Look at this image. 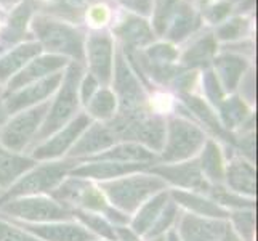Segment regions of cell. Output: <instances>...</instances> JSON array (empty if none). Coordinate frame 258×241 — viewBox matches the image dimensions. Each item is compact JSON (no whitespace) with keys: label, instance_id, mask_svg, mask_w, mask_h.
<instances>
[{"label":"cell","instance_id":"603a6c76","mask_svg":"<svg viewBox=\"0 0 258 241\" xmlns=\"http://www.w3.org/2000/svg\"><path fill=\"white\" fill-rule=\"evenodd\" d=\"M168 200H170V188L159 191L154 196H151L149 200H146L135 212L132 214L128 225L143 238L148 233V230L154 225L156 219L159 217V214H161V211L164 209Z\"/></svg>","mask_w":258,"mask_h":241},{"label":"cell","instance_id":"83f0119b","mask_svg":"<svg viewBox=\"0 0 258 241\" xmlns=\"http://www.w3.org/2000/svg\"><path fill=\"white\" fill-rule=\"evenodd\" d=\"M207 196L215 201L218 206L226 211H237V209H253L255 208V198H247L239 193L231 191L229 188L221 185H210Z\"/></svg>","mask_w":258,"mask_h":241},{"label":"cell","instance_id":"277c9868","mask_svg":"<svg viewBox=\"0 0 258 241\" xmlns=\"http://www.w3.org/2000/svg\"><path fill=\"white\" fill-rule=\"evenodd\" d=\"M0 217L26 222V224L74 220L73 209L66 208L48 195L23 196L0 204Z\"/></svg>","mask_w":258,"mask_h":241},{"label":"cell","instance_id":"7402d4cb","mask_svg":"<svg viewBox=\"0 0 258 241\" xmlns=\"http://www.w3.org/2000/svg\"><path fill=\"white\" fill-rule=\"evenodd\" d=\"M37 161L24 153H15L0 145V191L13 185L24 172L32 169Z\"/></svg>","mask_w":258,"mask_h":241},{"label":"cell","instance_id":"ffe728a7","mask_svg":"<svg viewBox=\"0 0 258 241\" xmlns=\"http://www.w3.org/2000/svg\"><path fill=\"white\" fill-rule=\"evenodd\" d=\"M88 63L92 76L103 85H108L112 77V40L106 34H96L88 39Z\"/></svg>","mask_w":258,"mask_h":241},{"label":"cell","instance_id":"484cf974","mask_svg":"<svg viewBox=\"0 0 258 241\" xmlns=\"http://www.w3.org/2000/svg\"><path fill=\"white\" fill-rule=\"evenodd\" d=\"M245 60L236 55H229L225 53L218 58H215V68H217V74L223 84V88L228 92H233L234 88L239 85V80H241L244 71H245Z\"/></svg>","mask_w":258,"mask_h":241},{"label":"cell","instance_id":"6da1fadb","mask_svg":"<svg viewBox=\"0 0 258 241\" xmlns=\"http://www.w3.org/2000/svg\"><path fill=\"white\" fill-rule=\"evenodd\" d=\"M100 190L112 208L132 216L141 204L159 191L168 190V185L161 177L151 174L148 169L141 172L122 175L114 180L101 182Z\"/></svg>","mask_w":258,"mask_h":241},{"label":"cell","instance_id":"74e56055","mask_svg":"<svg viewBox=\"0 0 258 241\" xmlns=\"http://www.w3.org/2000/svg\"><path fill=\"white\" fill-rule=\"evenodd\" d=\"M0 241H42L13 222L0 217Z\"/></svg>","mask_w":258,"mask_h":241},{"label":"cell","instance_id":"bcb514c9","mask_svg":"<svg viewBox=\"0 0 258 241\" xmlns=\"http://www.w3.org/2000/svg\"><path fill=\"white\" fill-rule=\"evenodd\" d=\"M7 119H8V113L5 110V98H4L2 90H0V127L4 126Z\"/></svg>","mask_w":258,"mask_h":241},{"label":"cell","instance_id":"f1b7e54d","mask_svg":"<svg viewBox=\"0 0 258 241\" xmlns=\"http://www.w3.org/2000/svg\"><path fill=\"white\" fill-rule=\"evenodd\" d=\"M120 37L130 45H146L153 40V32H151L149 26L145 20H140L137 16H128L117 29H115Z\"/></svg>","mask_w":258,"mask_h":241},{"label":"cell","instance_id":"9c48e42d","mask_svg":"<svg viewBox=\"0 0 258 241\" xmlns=\"http://www.w3.org/2000/svg\"><path fill=\"white\" fill-rule=\"evenodd\" d=\"M115 93H117V103H119V116L123 118H138L148 111V102L145 90L141 88L138 79L132 73L127 61L123 57L117 55L115 60Z\"/></svg>","mask_w":258,"mask_h":241},{"label":"cell","instance_id":"9a60e30c","mask_svg":"<svg viewBox=\"0 0 258 241\" xmlns=\"http://www.w3.org/2000/svg\"><path fill=\"white\" fill-rule=\"evenodd\" d=\"M117 137L109 129L108 124L103 122H92L88 126L77 141L68 151L66 158L74 161H82L87 158H92L95 155H100L112 145L117 143Z\"/></svg>","mask_w":258,"mask_h":241},{"label":"cell","instance_id":"d590c367","mask_svg":"<svg viewBox=\"0 0 258 241\" xmlns=\"http://www.w3.org/2000/svg\"><path fill=\"white\" fill-rule=\"evenodd\" d=\"M29 15H31V5H29V2H26L13 13L10 24H8L7 29L2 32V37L7 42L21 40L26 35L24 29H26V23H28V20H29Z\"/></svg>","mask_w":258,"mask_h":241},{"label":"cell","instance_id":"ac0fdd59","mask_svg":"<svg viewBox=\"0 0 258 241\" xmlns=\"http://www.w3.org/2000/svg\"><path fill=\"white\" fill-rule=\"evenodd\" d=\"M223 183L231 191L239 193L247 198H255L256 195V169L252 161L244 156L231 159L225 166Z\"/></svg>","mask_w":258,"mask_h":241},{"label":"cell","instance_id":"4fadbf2b","mask_svg":"<svg viewBox=\"0 0 258 241\" xmlns=\"http://www.w3.org/2000/svg\"><path fill=\"white\" fill-rule=\"evenodd\" d=\"M29 231L31 235L37 236L42 241H95L98 239L92 231H88L84 225L76 220L64 222H48V224H26L20 220L7 219Z\"/></svg>","mask_w":258,"mask_h":241},{"label":"cell","instance_id":"8992f818","mask_svg":"<svg viewBox=\"0 0 258 241\" xmlns=\"http://www.w3.org/2000/svg\"><path fill=\"white\" fill-rule=\"evenodd\" d=\"M48 196L69 209H82L101 214L106 219L112 212V206L106 200L100 186L90 180L68 175Z\"/></svg>","mask_w":258,"mask_h":241},{"label":"cell","instance_id":"d6986e66","mask_svg":"<svg viewBox=\"0 0 258 241\" xmlns=\"http://www.w3.org/2000/svg\"><path fill=\"white\" fill-rule=\"evenodd\" d=\"M170 198L178 204V208H183L184 212L194 214V216L218 220H228L229 217V211L218 206L215 201L204 193L173 188L170 190Z\"/></svg>","mask_w":258,"mask_h":241},{"label":"cell","instance_id":"8d00e7d4","mask_svg":"<svg viewBox=\"0 0 258 241\" xmlns=\"http://www.w3.org/2000/svg\"><path fill=\"white\" fill-rule=\"evenodd\" d=\"M176 10H178L176 18H175V23L172 26L170 32H168V37L172 40H181L192 31L194 15L191 8L186 5H181L180 8H176Z\"/></svg>","mask_w":258,"mask_h":241},{"label":"cell","instance_id":"7a4b0ae2","mask_svg":"<svg viewBox=\"0 0 258 241\" xmlns=\"http://www.w3.org/2000/svg\"><path fill=\"white\" fill-rule=\"evenodd\" d=\"M76 166L74 159L64 158L63 161H42L28 172H24L18 180L0 193V204L23 196L50 195L56 186L69 175L71 169Z\"/></svg>","mask_w":258,"mask_h":241},{"label":"cell","instance_id":"681fc988","mask_svg":"<svg viewBox=\"0 0 258 241\" xmlns=\"http://www.w3.org/2000/svg\"><path fill=\"white\" fill-rule=\"evenodd\" d=\"M15 2H18V0H0V4H4V5H13Z\"/></svg>","mask_w":258,"mask_h":241},{"label":"cell","instance_id":"7dc6e473","mask_svg":"<svg viewBox=\"0 0 258 241\" xmlns=\"http://www.w3.org/2000/svg\"><path fill=\"white\" fill-rule=\"evenodd\" d=\"M221 241H242V239L234 233L233 228H231V225H228V228H226V231H225L223 238H221Z\"/></svg>","mask_w":258,"mask_h":241},{"label":"cell","instance_id":"e575fe53","mask_svg":"<svg viewBox=\"0 0 258 241\" xmlns=\"http://www.w3.org/2000/svg\"><path fill=\"white\" fill-rule=\"evenodd\" d=\"M183 98H184L186 105H188L189 108L196 113V116H198V118H199L201 121L206 122L207 126H209L213 132H217L220 137H226V132H225L223 126H221V124L218 122L215 113H212V110L209 108L206 102L201 100V98L191 97V95H183Z\"/></svg>","mask_w":258,"mask_h":241},{"label":"cell","instance_id":"ab89813d","mask_svg":"<svg viewBox=\"0 0 258 241\" xmlns=\"http://www.w3.org/2000/svg\"><path fill=\"white\" fill-rule=\"evenodd\" d=\"M178 57L176 50L172 45H156L148 50V58L156 65H168Z\"/></svg>","mask_w":258,"mask_h":241},{"label":"cell","instance_id":"e0dca14e","mask_svg":"<svg viewBox=\"0 0 258 241\" xmlns=\"http://www.w3.org/2000/svg\"><path fill=\"white\" fill-rule=\"evenodd\" d=\"M64 65H66V58L61 55H47V57L35 58L34 61H29L20 73L10 79L7 95L20 90V88L35 82V80H40L50 74L58 73Z\"/></svg>","mask_w":258,"mask_h":241},{"label":"cell","instance_id":"d4e9b609","mask_svg":"<svg viewBox=\"0 0 258 241\" xmlns=\"http://www.w3.org/2000/svg\"><path fill=\"white\" fill-rule=\"evenodd\" d=\"M42 50V45L37 42L24 43V45L16 47L4 58H0V82H5L10 77H13L18 71H21L29 61L37 57Z\"/></svg>","mask_w":258,"mask_h":241},{"label":"cell","instance_id":"7bdbcfd3","mask_svg":"<svg viewBox=\"0 0 258 241\" xmlns=\"http://www.w3.org/2000/svg\"><path fill=\"white\" fill-rule=\"evenodd\" d=\"M115 241H143L130 225H114Z\"/></svg>","mask_w":258,"mask_h":241},{"label":"cell","instance_id":"60d3db41","mask_svg":"<svg viewBox=\"0 0 258 241\" xmlns=\"http://www.w3.org/2000/svg\"><path fill=\"white\" fill-rule=\"evenodd\" d=\"M245 28H247V23L244 20H233L218 29V37L220 39H236L245 31Z\"/></svg>","mask_w":258,"mask_h":241},{"label":"cell","instance_id":"f907efd6","mask_svg":"<svg viewBox=\"0 0 258 241\" xmlns=\"http://www.w3.org/2000/svg\"><path fill=\"white\" fill-rule=\"evenodd\" d=\"M148 241H165V235L157 236V238H153V239H148Z\"/></svg>","mask_w":258,"mask_h":241},{"label":"cell","instance_id":"c3c4849f","mask_svg":"<svg viewBox=\"0 0 258 241\" xmlns=\"http://www.w3.org/2000/svg\"><path fill=\"white\" fill-rule=\"evenodd\" d=\"M165 241H181L176 228H170V230L167 231V233H165Z\"/></svg>","mask_w":258,"mask_h":241},{"label":"cell","instance_id":"816d5d0a","mask_svg":"<svg viewBox=\"0 0 258 241\" xmlns=\"http://www.w3.org/2000/svg\"><path fill=\"white\" fill-rule=\"evenodd\" d=\"M95 241H109V239H101V238H98V239H95Z\"/></svg>","mask_w":258,"mask_h":241},{"label":"cell","instance_id":"ba28073f","mask_svg":"<svg viewBox=\"0 0 258 241\" xmlns=\"http://www.w3.org/2000/svg\"><path fill=\"white\" fill-rule=\"evenodd\" d=\"M34 31L40 39V45L50 52L64 53L74 57L79 63L84 60V37L82 34L68 24L50 21L48 18H35Z\"/></svg>","mask_w":258,"mask_h":241},{"label":"cell","instance_id":"44dd1931","mask_svg":"<svg viewBox=\"0 0 258 241\" xmlns=\"http://www.w3.org/2000/svg\"><path fill=\"white\" fill-rule=\"evenodd\" d=\"M82 161H114V163H145L154 166L159 163V158L154 151L146 147L135 143V141H117L115 145L108 148L100 155L87 158ZM77 161V163H82Z\"/></svg>","mask_w":258,"mask_h":241},{"label":"cell","instance_id":"4dcf8cb0","mask_svg":"<svg viewBox=\"0 0 258 241\" xmlns=\"http://www.w3.org/2000/svg\"><path fill=\"white\" fill-rule=\"evenodd\" d=\"M218 106H220L221 126H223V129H234L237 126H242V122L247 118L248 108L241 98L231 97L228 100L221 102Z\"/></svg>","mask_w":258,"mask_h":241},{"label":"cell","instance_id":"f546056e","mask_svg":"<svg viewBox=\"0 0 258 241\" xmlns=\"http://www.w3.org/2000/svg\"><path fill=\"white\" fill-rule=\"evenodd\" d=\"M115 108H117V98H115V95L111 90H108V88H101V90H96V93L88 100L87 114L90 118L108 122L114 118Z\"/></svg>","mask_w":258,"mask_h":241},{"label":"cell","instance_id":"30bf717a","mask_svg":"<svg viewBox=\"0 0 258 241\" xmlns=\"http://www.w3.org/2000/svg\"><path fill=\"white\" fill-rule=\"evenodd\" d=\"M92 124V118L87 113L77 114L74 119H71L64 127L56 130L47 140L40 141L31 148V158L39 161H56L64 158L68 151L73 148L77 138L82 135L84 130Z\"/></svg>","mask_w":258,"mask_h":241},{"label":"cell","instance_id":"1f68e13d","mask_svg":"<svg viewBox=\"0 0 258 241\" xmlns=\"http://www.w3.org/2000/svg\"><path fill=\"white\" fill-rule=\"evenodd\" d=\"M228 224L242 241H255V211L253 209L229 211Z\"/></svg>","mask_w":258,"mask_h":241},{"label":"cell","instance_id":"8fae6325","mask_svg":"<svg viewBox=\"0 0 258 241\" xmlns=\"http://www.w3.org/2000/svg\"><path fill=\"white\" fill-rule=\"evenodd\" d=\"M148 171L151 174L161 177L168 186H175L178 190L207 193L210 188V183L206 180V177L201 172L198 158L181 161V163H170V164L157 163L148 167Z\"/></svg>","mask_w":258,"mask_h":241},{"label":"cell","instance_id":"ee69618b","mask_svg":"<svg viewBox=\"0 0 258 241\" xmlns=\"http://www.w3.org/2000/svg\"><path fill=\"white\" fill-rule=\"evenodd\" d=\"M229 10H231V7H229V4H218V5H215L212 8V10L207 13V18L212 21V23H218V21H221L223 18L229 13Z\"/></svg>","mask_w":258,"mask_h":241},{"label":"cell","instance_id":"f5cc1de1","mask_svg":"<svg viewBox=\"0 0 258 241\" xmlns=\"http://www.w3.org/2000/svg\"><path fill=\"white\" fill-rule=\"evenodd\" d=\"M201 2H202V4H206V2H207V0H201Z\"/></svg>","mask_w":258,"mask_h":241},{"label":"cell","instance_id":"836d02e7","mask_svg":"<svg viewBox=\"0 0 258 241\" xmlns=\"http://www.w3.org/2000/svg\"><path fill=\"white\" fill-rule=\"evenodd\" d=\"M215 50H217L215 39H213V35H207V37L196 42L194 47H191L184 53L183 63L186 66H204L209 63V60L213 57Z\"/></svg>","mask_w":258,"mask_h":241},{"label":"cell","instance_id":"b9f144b4","mask_svg":"<svg viewBox=\"0 0 258 241\" xmlns=\"http://www.w3.org/2000/svg\"><path fill=\"white\" fill-rule=\"evenodd\" d=\"M98 85H100V82H98L96 77L92 76V74H88L84 79L82 85L79 87V90H81V100H82V103H85V105L88 103V100H90V98L96 93Z\"/></svg>","mask_w":258,"mask_h":241},{"label":"cell","instance_id":"5bb4252c","mask_svg":"<svg viewBox=\"0 0 258 241\" xmlns=\"http://www.w3.org/2000/svg\"><path fill=\"white\" fill-rule=\"evenodd\" d=\"M151 164L145 163H114V161H82L81 164L76 161V166L71 169L69 175L85 178L90 182H108L128 175L133 172L146 171Z\"/></svg>","mask_w":258,"mask_h":241},{"label":"cell","instance_id":"f6af8a7d","mask_svg":"<svg viewBox=\"0 0 258 241\" xmlns=\"http://www.w3.org/2000/svg\"><path fill=\"white\" fill-rule=\"evenodd\" d=\"M123 5H127L128 8L135 12H140V13H149L151 10V4H153V0H120Z\"/></svg>","mask_w":258,"mask_h":241},{"label":"cell","instance_id":"f35d334b","mask_svg":"<svg viewBox=\"0 0 258 241\" xmlns=\"http://www.w3.org/2000/svg\"><path fill=\"white\" fill-rule=\"evenodd\" d=\"M204 88H206V93L212 100V103L220 105L223 102L225 92H223V88H221L218 77L213 71H206V74H204Z\"/></svg>","mask_w":258,"mask_h":241},{"label":"cell","instance_id":"3957f363","mask_svg":"<svg viewBox=\"0 0 258 241\" xmlns=\"http://www.w3.org/2000/svg\"><path fill=\"white\" fill-rule=\"evenodd\" d=\"M81 79H82V65L79 61H73L69 65L66 74L63 76V80H61L59 92L55 98V102L50 103L48 113L42 122L37 135L34 138L32 147L47 140L50 135H53L61 127H64L71 119H74L77 116L79 84H81Z\"/></svg>","mask_w":258,"mask_h":241},{"label":"cell","instance_id":"52a82bcc","mask_svg":"<svg viewBox=\"0 0 258 241\" xmlns=\"http://www.w3.org/2000/svg\"><path fill=\"white\" fill-rule=\"evenodd\" d=\"M48 108L50 102L47 100L32 106V108L15 113L0 127V145L15 151V153H23V151L29 150L43 119H45Z\"/></svg>","mask_w":258,"mask_h":241},{"label":"cell","instance_id":"7c38bea8","mask_svg":"<svg viewBox=\"0 0 258 241\" xmlns=\"http://www.w3.org/2000/svg\"><path fill=\"white\" fill-rule=\"evenodd\" d=\"M61 80H63V74L58 71V73L50 74L40 80H35V82L26 85L13 93H8L5 98V110L8 116L47 102V98L59 87Z\"/></svg>","mask_w":258,"mask_h":241},{"label":"cell","instance_id":"d6a6232c","mask_svg":"<svg viewBox=\"0 0 258 241\" xmlns=\"http://www.w3.org/2000/svg\"><path fill=\"white\" fill-rule=\"evenodd\" d=\"M180 214H181V211L178 208V204L170 198L164 206V209L161 211V214H159V217L156 219L154 225L148 230V233L143 238L148 241V239L165 235L167 231L175 225V222L178 220V217H180Z\"/></svg>","mask_w":258,"mask_h":241},{"label":"cell","instance_id":"cb8c5ba5","mask_svg":"<svg viewBox=\"0 0 258 241\" xmlns=\"http://www.w3.org/2000/svg\"><path fill=\"white\" fill-rule=\"evenodd\" d=\"M198 163L202 175L210 185H221L225 178V158L221 148L215 140L207 138L202 150L199 151Z\"/></svg>","mask_w":258,"mask_h":241},{"label":"cell","instance_id":"2e32d148","mask_svg":"<svg viewBox=\"0 0 258 241\" xmlns=\"http://www.w3.org/2000/svg\"><path fill=\"white\" fill-rule=\"evenodd\" d=\"M176 222L181 241H221L229 225L228 220L206 219L189 212H181Z\"/></svg>","mask_w":258,"mask_h":241},{"label":"cell","instance_id":"5b68a950","mask_svg":"<svg viewBox=\"0 0 258 241\" xmlns=\"http://www.w3.org/2000/svg\"><path fill=\"white\" fill-rule=\"evenodd\" d=\"M206 133L201 127L183 118H172L165 129V140L162 151L159 153V163L170 164L192 159L199 155L204 143Z\"/></svg>","mask_w":258,"mask_h":241},{"label":"cell","instance_id":"4316f807","mask_svg":"<svg viewBox=\"0 0 258 241\" xmlns=\"http://www.w3.org/2000/svg\"><path fill=\"white\" fill-rule=\"evenodd\" d=\"M73 216L76 222L84 225L88 231H92L96 238L115 241L114 225L104 216H101V214L82 211V209H73Z\"/></svg>","mask_w":258,"mask_h":241}]
</instances>
